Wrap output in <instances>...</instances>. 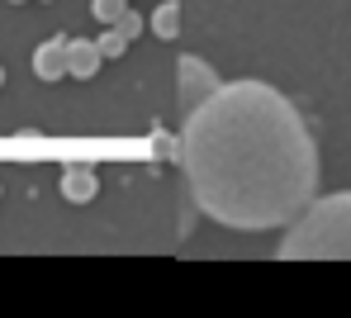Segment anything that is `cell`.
Returning <instances> with one entry per match:
<instances>
[{"label":"cell","instance_id":"4","mask_svg":"<svg viewBox=\"0 0 351 318\" xmlns=\"http://www.w3.org/2000/svg\"><path fill=\"white\" fill-rule=\"evenodd\" d=\"M66 43L71 38H48V43H38V53H34V76L38 81H62L66 76Z\"/></svg>","mask_w":351,"mask_h":318},{"label":"cell","instance_id":"2","mask_svg":"<svg viewBox=\"0 0 351 318\" xmlns=\"http://www.w3.org/2000/svg\"><path fill=\"white\" fill-rule=\"evenodd\" d=\"M280 261H351V191L318 195L276 247Z\"/></svg>","mask_w":351,"mask_h":318},{"label":"cell","instance_id":"11","mask_svg":"<svg viewBox=\"0 0 351 318\" xmlns=\"http://www.w3.org/2000/svg\"><path fill=\"white\" fill-rule=\"evenodd\" d=\"M0 86H5V66H0Z\"/></svg>","mask_w":351,"mask_h":318},{"label":"cell","instance_id":"7","mask_svg":"<svg viewBox=\"0 0 351 318\" xmlns=\"http://www.w3.org/2000/svg\"><path fill=\"white\" fill-rule=\"evenodd\" d=\"M152 34H157V38H176V34H180V5H176V0H167V5L152 10Z\"/></svg>","mask_w":351,"mask_h":318},{"label":"cell","instance_id":"10","mask_svg":"<svg viewBox=\"0 0 351 318\" xmlns=\"http://www.w3.org/2000/svg\"><path fill=\"white\" fill-rule=\"evenodd\" d=\"M114 29H119V34H123V38H128V43H133V38L143 34V14H133V10H123V19H119Z\"/></svg>","mask_w":351,"mask_h":318},{"label":"cell","instance_id":"8","mask_svg":"<svg viewBox=\"0 0 351 318\" xmlns=\"http://www.w3.org/2000/svg\"><path fill=\"white\" fill-rule=\"evenodd\" d=\"M95 48H100V58H105V62H114V58H123V53H128V38H123L119 29H105V34L95 38Z\"/></svg>","mask_w":351,"mask_h":318},{"label":"cell","instance_id":"1","mask_svg":"<svg viewBox=\"0 0 351 318\" xmlns=\"http://www.w3.org/2000/svg\"><path fill=\"white\" fill-rule=\"evenodd\" d=\"M180 167L204 219L237 233L290 228L318 199V138L285 90L223 81L180 124Z\"/></svg>","mask_w":351,"mask_h":318},{"label":"cell","instance_id":"6","mask_svg":"<svg viewBox=\"0 0 351 318\" xmlns=\"http://www.w3.org/2000/svg\"><path fill=\"white\" fill-rule=\"evenodd\" d=\"M100 195V176L90 167H66L62 171V199L66 204H90Z\"/></svg>","mask_w":351,"mask_h":318},{"label":"cell","instance_id":"5","mask_svg":"<svg viewBox=\"0 0 351 318\" xmlns=\"http://www.w3.org/2000/svg\"><path fill=\"white\" fill-rule=\"evenodd\" d=\"M100 48H95V38H71L66 43V76H76V81H90L95 71H100Z\"/></svg>","mask_w":351,"mask_h":318},{"label":"cell","instance_id":"9","mask_svg":"<svg viewBox=\"0 0 351 318\" xmlns=\"http://www.w3.org/2000/svg\"><path fill=\"white\" fill-rule=\"evenodd\" d=\"M123 10H128V0H90V14H95L100 24H110V29L123 19Z\"/></svg>","mask_w":351,"mask_h":318},{"label":"cell","instance_id":"3","mask_svg":"<svg viewBox=\"0 0 351 318\" xmlns=\"http://www.w3.org/2000/svg\"><path fill=\"white\" fill-rule=\"evenodd\" d=\"M176 71H180V105H185V114H190V110H199V105L223 86V81H219V71H214L209 62H199V58H180Z\"/></svg>","mask_w":351,"mask_h":318},{"label":"cell","instance_id":"12","mask_svg":"<svg viewBox=\"0 0 351 318\" xmlns=\"http://www.w3.org/2000/svg\"><path fill=\"white\" fill-rule=\"evenodd\" d=\"M10 5H24V0H10Z\"/></svg>","mask_w":351,"mask_h":318}]
</instances>
